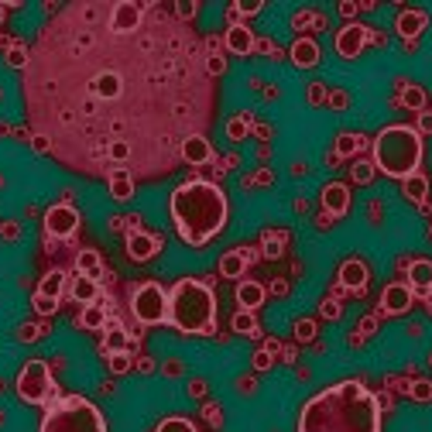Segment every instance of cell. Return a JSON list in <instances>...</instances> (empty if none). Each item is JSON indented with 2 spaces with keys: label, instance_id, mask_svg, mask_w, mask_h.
<instances>
[{
  "label": "cell",
  "instance_id": "cell-1",
  "mask_svg": "<svg viewBox=\"0 0 432 432\" xmlns=\"http://www.w3.org/2000/svg\"><path fill=\"white\" fill-rule=\"evenodd\" d=\"M21 96L48 155L93 179L175 172L216 114L206 45L158 0L62 7L28 48Z\"/></svg>",
  "mask_w": 432,
  "mask_h": 432
},
{
  "label": "cell",
  "instance_id": "cell-2",
  "mask_svg": "<svg viewBox=\"0 0 432 432\" xmlns=\"http://www.w3.org/2000/svg\"><path fill=\"white\" fill-rule=\"evenodd\" d=\"M295 432H381V401L360 381H340L306 401Z\"/></svg>",
  "mask_w": 432,
  "mask_h": 432
},
{
  "label": "cell",
  "instance_id": "cell-3",
  "mask_svg": "<svg viewBox=\"0 0 432 432\" xmlns=\"http://www.w3.org/2000/svg\"><path fill=\"white\" fill-rule=\"evenodd\" d=\"M172 220L189 247H202L227 227V196L216 182L193 179L172 193Z\"/></svg>",
  "mask_w": 432,
  "mask_h": 432
},
{
  "label": "cell",
  "instance_id": "cell-4",
  "mask_svg": "<svg viewBox=\"0 0 432 432\" xmlns=\"http://www.w3.org/2000/svg\"><path fill=\"white\" fill-rule=\"evenodd\" d=\"M168 326L179 333H213L216 329V299L209 285L196 278H182L168 292Z\"/></svg>",
  "mask_w": 432,
  "mask_h": 432
},
{
  "label": "cell",
  "instance_id": "cell-5",
  "mask_svg": "<svg viewBox=\"0 0 432 432\" xmlns=\"http://www.w3.org/2000/svg\"><path fill=\"white\" fill-rule=\"evenodd\" d=\"M422 161V137L408 124H392L374 137V168L392 179H412Z\"/></svg>",
  "mask_w": 432,
  "mask_h": 432
},
{
  "label": "cell",
  "instance_id": "cell-6",
  "mask_svg": "<svg viewBox=\"0 0 432 432\" xmlns=\"http://www.w3.org/2000/svg\"><path fill=\"white\" fill-rule=\"evenodd\" d=\"M38 432H107L100 408L82 394H62L48 401Z\"/></svg>",
  "mask_w": 432,
  "mask_h": 432
},
{
  "label": "cell",
  "instance_id": "cell-7",
  "mask_svg": "<svg viewBox=\"0 0 432 432\" xmlns=\"http://www.w3.org/2000/svg\"><path fill=\"white\" fill-rule=\"evenodd\" d=\"M17 398L28 405H48L55 401V381L45 360H28L17 371Z\"/></svg>",
  "mask_w": 432,
  "mask_h": 432
},
{
  "label": "cell",
  "instance_id": "cell-8",
  "mask_svg": "<svg viewBox=\"0 0 432 432\" xmlns=\"http://www.w3.org/2000/svg\"><path fill=\"white\" fill-rule=\"evenodd\" d=\"M131 309L141 326H161V322H168V292L158 281H144L134 288Z\"/></svg>",
  "mask_w": 432,
  "mask_h": 432
},
{
  "label": "cell",
  "instance_id": "cell-9",
  "mask_svg": "<svg viewBox=\"0 0 432 432\" xmlns=\"http://www.w3.org/2000/svg\"><path fill=\"white\" fill-rule=\"evenodd\" d=\"M79 230V213L69 206V202H62V206H52L48 213H45V234L55 237V240H66V237H73Z\"/></svg>",
  "mask_w": 432,
  "mask_h": 432
},
{
  "label": "cell",
  "instance_id": "cell-10",
  "mask_svg": "<svg viewBox=\"0 0 432 432\" xmlns=\"http://www.w3.org/2000/svg\"><path fill=\"white\" fill-rule=\"evenodd\" d=\"M364 41H367V28L364 24H343L340 28V35H336V52L343 55V59H354L360 55V48H364Z\"/></svg>",
  "mask_w": 432,
  "mask_h": 432
},
{
  "label": "cell",
  "instance_id": "cell-11",
  "mask_svg": "<svg viewBox=\"0 0 432 432\" xmlns=\"http://www.w3.org/2000/svg\"><path fill=\"white\" fill-rule=\"evenodd\" d=\"M158 251H161V237L141 234V230H131L127 234V254L134 261H148V258H155Z\"/></svg>",
  "mask_w": 432,
  "mask_h": 432
},
{
  "label": "cell",
  "instance_id": "cell-12",
  "mask_svg": "<svg viewBox=\"0 0 432 432\" xmlns=\"http://www.w3.org/2000/svg\"><path fill=\"white\" fill-rule=\"evenodd\" d=\"M408 306H412V288H408V285L394 281V285L385 288V295H381V313L398 315V313H408Z\"/></svg>",
  "mask_w": 432,
  "mask_h": 432
},
{
  "label": "cell",
  "instance_id": "cell-13",
  "mask_svg": "<svg viewBox=\"0 0 432 432\" xmlns=\"http://www.w3.org/2000/svg\"><path fill=\"white\" fill-rule=\"evenodd\" d=\"M322 209L326 213H333V216H340V213H347V206H350V189L343 186V182H329V186H322Z\"/></svg>",
  "mask_w": 432,
  "mask_h": 432
},
{
  "label": "cell",
  "instance_id": "cell-14",
  "mask_svg": "<svg viewBox=\"0 0 432 432\" xmlns=\"http://www.w3.org/2000/svg\"><path fill=\"white\" fill-rule=\"evenodd\" d=\"M340 285L350 288V292H360V288L367 285V265L357 261V258L343 261V268H340Z\"/></svg>",
  "mask_w": 432,
  "mask_h": 432
},
{
  "label": "cell",
  "instance_id": "cell-15",
  "mask_svg": "<svg viewBox=\"0 0 432 432\" xmlns=\"http://www.w3.org/2000/svg\"><path fill=\"white\" fill-rule=\"evenodd\" d=\"M209 158H213V148H209L206 134H199V137H189V141L182 144V161H186V165H206Z\"/></svg>",
  "mask_w": 432,
  "mask_h": 432
},
{
  "label": "cell",
  "instance_id": "cell-16",
  "mask_svg": "<svg viewBox=\"0 0 432 432\" xmlns=\"http://www.w3.org/2000/svg\"><path fill=\"white\" fill-rule=\"evenodd\" d=\"M223 45H227L234 55H251V52H254V35H251V28L234 24V28H227V38H223Z\"/></svg>",
  "mask_w": 432,
  "mask_h": 432
},
{
  "label": "cell",
  "instance_id": "cell-17",
  "mask_svg": "<svg viewBox=\"0 0 432 432\" xmlns=\"http://www.w3.org/2000/svg\"><path fill=\"white\" fill-rule=\"evenodd\" d=\"M237 302H240L244 313L258 309V306L265 302V285H258V281H240V285H237Z\"/></svg>",
  "mask_w": 432,
  "mask_h": 432
},
{
  "label": "cell",
  "instance_id": "cell-18",
  "mask_svg": "<svg viewBox=\"0 0 432 432\" xmlns=\"http://www.w3.org/2000/svg\"><path fill=\"white\" fill-rule=\"evenodd\" d=\"M408 288H415V292H429L432 288V261H412L408 265Z\"/></svg>",
  "mask_w": 432,
  "mask_h": 432
},
{
  "label": "cell",
  "instance_id": "cell-19",
  "mask_svg": "<svg viewBox=\"0 0 432 432\" xmlns=\"http://www.w3.org/2000/svg\"><path fill=\"white\" fill-rule=\"evenodd\" d=\"M292 62L299 66V69H309V66H315L319 62V48H315V41H309V38H299L295 45H292Z\"/></svg>",
  "mask_w": 432,
  "mask_h": 432
},
{
  "label": "cell",
  "instance_id": "cell-20",
  "mask_svg": "<svg viewBox=\"0 0 432 432\" xmlns=\"http://www.w3.org/2000/svg\"><path fill=\"white\" fill-rule=\"evenodd\" d=\"M96 295H100L96 278H89V275H76V278H73V299H76V302H82V306H93V302H96Z\"/></svg>",
  "mask_w": 432,
  "mask_h": 432
},
{
  "label": "cell",
  "instance_id": "cell-21",
  "mask_svg": "<svg viewBox=\"0 0 432 432\" xmlns=\"http://www.w3.org/2000/svg\"><path fill=\"white\" fill-rule=\"evenodd\" d=\"M422 28H426V14H422V10H405V14L398 17V31H401L405 38H415Z\"/></svg>",
  "mask_w": 432,
  "mask_h": 432
},
{
  "label": "cell",
  "instance_id": "cell-22",
  "mask_svg": "<svg viewBox=\"0 0 432 432\" xmlns=\"http://www.w3.org/2000/svg\"><path fill=\"white\" fill-rule=\"evenodd\" d=\"M62 288H66V271H48V275L41 278L38 285V295H48V299H62Z\"/></svg>",
  "mask_w": 432,
  "mask_h": 432
},
{
  "label": "cell",
  "instance_id": "cell-23",
  "mask_svg": "<svg viewBox=\"0 0 432 432\" xmlns=\"http://www.w3.org/2000/svg\"><path fill=\"white\" fill-rule=\"evenodd\" d=\"M244 268H247V254H244V251H230V254H223V261H220V275H227V278H240Z\"/></svg>",
  "mask_w": 432,
  "mask_h": 432
},
{
  "label": "cell",
  "instance_id": "cell-24",
  "mask_svg": "<svg viewBox=\"0 0 432 432\" xmlns=\"http://www.w3.org/2000/svg\"><path fill=\"white\" fill-rule=\"evenodd\" d=\"M107 189H110V196L114 199H131V193H134V179H131L127 172H114V175L107 179Z\"/></svg>",
  "mask_w": 432,
  "mask_h": 432
},
{
  "label": "cell",
  "instance_id": "cell-25",
  "mask_svg": "<svg viewBox=\"0 0 432 432\" xmlns=\"http://www.w3.org/2000/svg\"><path fill=\"white\" fill-rule=\"evenodd\" d=\"M79 326H82V329H103V326H107V313H103V306H96V302L86 306L82 315H79Z\"/></svg>",
  "mask_w": 432,
  "mask_h": 432
},
{
  "label": "cell",
  "instance_id": "cell-26",
  "mask_svg": "<svg viewBox=\"0 0 432 432\" xmlns=\"http://www.w3.org/2000/svg\"><path fill=\"white\" fill-rule=\"evenodd\" d=\"M120 350H127V329H120V326H110L107 329V336H103V354H120Z\"/></svg>",
  "mask_w": 432,
  "mask_h": 432
},
{
  "label": "cell",
  "instance_id": "cell-27",
  "mask_svg": "<svg viewBox=\"0 0 432 432\" xmlns=\"http://www.w3.org/2000/svg\"><path fill=\"white\" fill-rule=\"evenodd\" d=\"M76 268H79V275H89V278H96L100 275V254L96 251H79V258H76Z\"/></svg>",
  "mask_w": 432,
  "mask_h": 432
},
{
  "label": "cell",
  "instance_id": "cell-28",
  "mask_svg": "<svg viewBox=\"0 0 432 432\" xmlns=\"http://www.w3.org/2000/svg\"><path fill=\"white\" fill-rule=\"evenodd\" d=\"M155 432H196V426H193L189 419H182V415H172V419H165Z\"/></svg>",
  "mask_w": 432,
  "mask_h": 432
},
{
  "label": "cell",
  "instance_id": "cell-29",
  "mask_svg": "<svg viewBox=\"0 0 432 432\" xmlns=\"http://www.w3.org/2000/svg\"><path fill=\"white\" fill-rule=\"evenodd\" d=\"M405 196H412L415 202H422V199H426V179H422V175L405 179Z\"/></svg>",
  "mask_w": 432,
  "mask_h": 432
},
{
  "label": "cell",
  "instance_id": "cell-30",
  "mask_svg": "<svg viewBox=\"0 0 432 432\" xmlns=\"http://www.w3.org/2000/svg\"><path fill=\"white\" fill-rule=\"evenodd\" d=\"M107 364H110V371H114V374H127L134 360H131V354H127V350H120V354H110V357H107Z\"/></svg>",
  "mask_w": 432,
  "mask_h": 432
},
{
  "label": "cell",
  "instance_id": "cell-31",
  "mask_svg": "<svg viewBox=\"0 0 432 432\" xmlns=\"http://www.w3.org/2000/svg\"><path fill=\"white\" fill-rule=\"evenodd\" d=\"M7 62H10L14 69H24V66H28V48H24V45H10V48H7Z\"/></svg>",
  "mask_w": 432,
  "mask_h": 432
},
{
  "label": "cell",
  "instance_id": "cell-32",
  "mask_svg": "<svg viewBox=\"0 0 432 432\" xmlns=\"http://www.w3.org/2000/svg\"><path fill=\"white\" fill-rule=\"evenodd\" d=\"M364 148V141L357 137V134H343L340 141H336V155H350V151H360Z\"/></svg>",
  "mask_w": 432,
  "mask_h": 432
},
{
  "label": "cell",
  "instance_id": "cell-33",
  "mask_svg": "<svg viewBox=\"0 0 432 432\" xmlns=\"http://www.w3.org/2000/svg\"><path fill=\"white\" fill-rule=\"evenodd\" d=\"M31 306H35V313H38V315H52L55 309H59V302H55V299H48V295H38V292H35Z\"/></svg>",
  "mask_w": 432,
  "mask_h": 432
},
{
  "label": "cell",
  "instance_id": "cell-34",
  "mask_svg": "<svg viewBox=\"0 0 432 432\" xmlns=\"http://www.w3.org/2000/svg\"><path fill=\"white\" fill-rule=\"evenodd\" d=\"M354 179L360 186H367L374 179V161H354Z\"/></svg>",
  "mask_w": 432,
  "mask_h": 432
},
{
  "label": "cell",
  "instance_id": "cell-35",
  "mask_svg": "<svg viewBox=\"0 0 432 432\" xmlns=\"http://www.w3.org/2000/svg\"><path fill=\"white\" fill-rule=\"evenodd\" d=\"M234 329H237V333H258V326H254L251 313H237L234 315Z\"/></svg>",
  "mask_w": 432,
  "mask_h": 432
},
{
  "label": "cell",
  "instance_id": "cell-36",
  "mask_svg": "<svg viewBox=\"0 0 432 432\" xmlns=\"http://www.w3.org/2000/svg\"><path fill=\"white\" fill-rule=\"evenodd\" d=\"M295 336H299V340H313L315 336L313 319H299V322H295Z\"/></svg>",
  "mask_w": 432,
  "mask_h": 432
},
{
  "label": "cell",
  "instance_id": "cell-37",
  "mask_svg": "<svg viewBox=\"0 0 432 432\" xmlns=\"http://www.w3.org/2000/svg\"><path fill=\"white\" fill-rule=\"evenodd\" d=\"M412 394H415L419 401H429V398H432V385H429V381H419V385H412Z\"/></svg>",
  "mask_w": 432,
  "mask_h": 432
},
{
  "label": "cell",
  "instance_id": "cell-38",
  "mask_svg": "<svg viewBox=\"0 0 432 432\" xmlns=\"http://www.w3.org/2000/svg\"><path fill=\"white\" fill-rule=\"evenodd\" d=\"M175 14H179L182 21H189V17L196 14V3H189V0H179V3H175Z\"/></svg>",
  "mask_w": 432,
  "mask_h": 432
},
{
  "label": "cell",
  "instance_id": "cell-39",
  "mask_svg": "<svg viewBox=\"0 0 432 432\" xmlns=\"http://www.w3.org/2000/svg\"><path fill=\"white\" fill-rule=\"evenodd\" d=\"M405 103H412V107H422V89H415V86H412V89L405 93Z\"/></svg>",
  "mask_w": 432,
  "mask_h": 432
},
{
  "label": "cell",
  "instance_id": "cell-40",
  "mask_svg": "<svg viewBox=\"0 0 432 432\" xmlns=\"http://www.w3.org/2000/svg\"><path fill=\"white\" fill-rule=\"evenodd\" d=\"M38 336V326H21L17 329V340H35Z\"/></svg>",
  "mask_w": 432,
  "mask_h": 432
},
{
  "label": "cell",
  "instance_id": "cell-41",
  "mask_svg": "<svg viewBox=\"0 0 432 432\" xmlns=\"http://www.w3.org/2000/svg\"><path fill=\"white\" fill-rule=\"evenodd\" d=\"M234 10H237V14H258V10H261V3H244V0H240Z\"/></svg>",
  "mask_w": 432,
  "mask_h": 432
},
{
  "label": "cell",
  "instance_id": "cell-42",
  "mask_svg": "<svg viewBox=\"0 0 432 432\" xmlns=\"http://www.w3.org/2000/svg\"><path fill=\"white\" fill-rule=\"evenodd\" d=\"M244 134H247V127H244V120H234V124H230V137H234V141H240Z\"/></svg>",
  "mask_w": 432,
  "mask_h": 432
},
{
  "label": "cell",
  "instance_id": "cell-43",
  "mask_svg": "<svg viewBox=\"0 0 432 432\" xmlns=\"http://www.w3.org/2000/svg\"><path fill=\"white\" fill-rule=\"evenodd\" d=\"M268 364H271V354H265V350H261V354L254 357V367H258V371H265Z\"/></svg>",
  "mask_w": 432,
  "mask_h": 432
},
{
  "label": "cell",
  "instance_id": "cell-44",
  "mask_svg": "<svg viewBox=\"0 0 432 432\" xmlns=\"http://www.w3.org/2000/svg\"><path fill=\"white\" fill-rule=\"evenodd\" d=\"M322 315L336 319V315H340V306H336V302H322Z\"/></svg>",
  "mask_w": 432,
  "mask_h": 432
},
{
  "label": "cell",
  "instance_id": "cell-45",
  "mask_svg": "<svg viewBox=\"0 0 432 432\" xmlns=\"http://www.w3.org/2000/svg\"><path fill=\"white\" fill-rule=\"evenodd\" d=\"M206 419H209V422H220V408H216V405H206Z\"/></svg>",
  "mask_w": 432,
  "mask_h": 432
},
{
  "label": "cell",
  "instance_id": "cell-46",
  "mask_svg": "<svg viewBox=\"0 0 432 432\" xmlns=\"http://www.w3.org/2000/svg\"><path fill=\"white\" fill-rule=\"evenodd\" d=\"M422 131H432V114H426V117H422Z\"/></svg>",
  "mask_w": 432,
  "mask_h": 432
},
{
  "label": "cell",
  "instance_id": "cell-47",
  "mask_svg": "<svg viewBox=\"0 0 432 432\" xmlns=\"http://www.w3.org/2000/svg\"><path fill=\"white\" fill-rule=\"evenodd\" d=\"M3 10H7V3H0V21H3Z\"/></svg>",
  "mask_w": 432,
  "mask_h": 432
},
{
  "label": "cell",
  "instance_id": "cell-48",
  "mask_svg": "<svg viewBox=\"0 0 432 432\" xmlns=\"http://www.w3.org/2000/svg\"><path fill=\"white\" fill-rule=\"evenodd\" d=\"M429 237H432V227H429Z\"/></svg>",
  "mask_w": 432,
  "mask_h": 432
}]
</instances>
